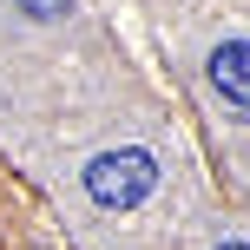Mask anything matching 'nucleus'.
<instances>
[{"label": "nucleus", "instance_id": "1", "mask_svg": "<svg viewBox=\"0 0 250 250\" xmlns=\"http://www.w3.org/2000/svg\"><path fill=\"white\" fill-rule=\"evenodd\" d=\"M151 185H158V158H151L145 145L99 151V158L86 165V198L99 204V211H132L138 198H151Z\"/></svg>", "mask_w": 250, "mask_h": 250}, {"label": "nucleus", "instance_id": "2", "mask_svg": "<svg viewBox=\"0 0 250 250\" xmlns=\"http://www.w3.org/2000/svg\"><path fill=\"white\" fill-rule=\"evenodd\" d=\"M211 86H217V99H230L237 112H250V40H224V46L211 53Z\"/></svg>", "mask_w": 250, "mask_h": 250}, {"label": "nucleus", "instance_id": "3", "mask_svg": "<svg viewBox=\"0 0 250 250\" xmlns=\"http://www.w3.org/2000/svg\"><path fill=\"white\" fill-rule=\"evenodd\" d=\"M13 13H26V20H60L66 0H13Z\"/></svg>", "mask_w": 250, "mask_h": 250}, {"label": "nucleus", "instance_id": "4", "mask_svg": "<svg viewBox=\"0 0 250 250\" xmlns=\"http://www.w3.org/2000/svg\"><path fill=\"white\" fill-rule=\"evenodd\" d=\"M217 250H250V244H237V237H230V244H217Z\"/></svg>", "mask_w": 250, "mask_h": 250}]
</instances>
